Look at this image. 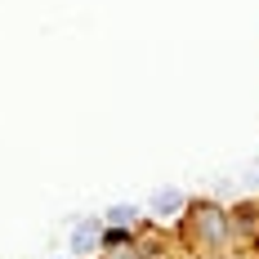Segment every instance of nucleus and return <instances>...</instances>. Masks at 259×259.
I'll return each instance as SVG.
<instances>
[{"mask_svg":"<svg viewBox=\"0 0 259 259\" xmlns=\"http://www.w3.org/2000/svg\"><path fill=\"white\" fill-rule=\"evenodd\" d=\"M188 224H192V241L206 246V250L228 246V237H233V214L219 210V206H197L188 214Z\"/></svg>","mask_w":259,"mask_h":259,"instance_id":"f257e3e1","label":"nucleus"},{"mask_svg":"<svg viewBox=\"0 0 259 259\" xmlns=\"http://www.w3.org/2000/svg\"><path fill=\"white\" fill-rule=\"evenodd\" d=\"M67 250L76 259H94L103 250V214H80L72 224V237H67Z\"/></svg>","mask_w":259,"mask_h":259,"instance_id":"f03ea898","label":"nucleus"},{"mask_svg":"<svg viewBox=\"0 0 259 259\" xmlns=\"http://www.w3.org/2000/svg\"><path fill=\"white\" fill-rule=\"evenodd\" d=\"M143 210L152 214L156 224H170V219H183V210H188V192H183V188H175V183H165V188L148 192Z\"/></svg>","mask_w":259,"mask_h":259,"instance_id":"7ed1b4c3","label":"nucleus"},{"mask_svg":"<svg viewBox=\"0 0 259 259\" xmlns=\"http://www.w3.org/2000/svg\"><path fill=\"white\" fill-rule=\"evenodd\" d=\"M139 214H143V206H134V201H116V206L103 210V224H107V228H134Z\"/></svg>","mask_w":259,"mask_h":259,"instance_id":"20e7f679","label":"nucleus"},{"mask_svg":"<svg viewBox=\"0 0 259 259\" xmlns=\"http://www.w3.org/2000/svg\"><path fill=\"white\" fill-rule=\"evenodd\" d=\"M54 259H76V255H54Z\"/></svg>","mask_w":259,"mask_h":259,"instance_id":"39448f33","label":"nucleus"}]
</instances>
